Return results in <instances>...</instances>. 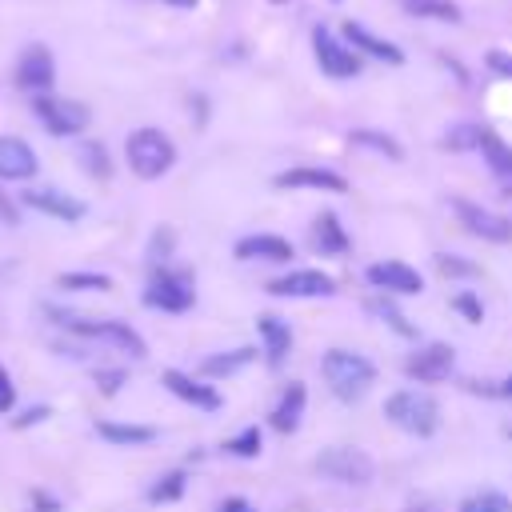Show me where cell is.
<instances>
[{
    "instance_id": "4",
    "label": "cell",
    "mask_w": 512,
    "mask_h": 512,
    "mask_svg": "<svg viewBox=\"0 0 512 512\" xmlns=\"http://www.w3.org/2000/svg\"><path fill=\"white\" fill-rule=\"evenodd\" d=\"M384 416H388V424H396L400 432H408L416 440H428L440 428V404L424 388H396L384 400Z\"/></svg>"
},
{
    "instance_id": "11",
    "label": "cell",
    "mask_w": 512,
    "mask_h": 512,
    "mask_svg": "<svg viewBox=\"0 0 512 512\" xmlns=\"http://www.w3.org/2000/svg\"><path fill=\"white\" fill-rule=\"evenodd\" d=\"M452 212H456L460 228H464L468 236L484 240V244H508V240H512V220L500 216V212H492V208H484V204H476V200L452 196Z\"/></svg>"
},
{
    "instance_id": "12",
    "label": "cell",
    "mask_w": 512,
    "mask_h": 512,
    "mask_svg": "<svg viewBox=\"0 0 512 512\" xmlns=\"http://www.w3.org/2000/svg\"><path fill=\"white\" fill-rule=\"evenodd\" d=\"M160 384H164L176 400L192 404L196 412H220V408H224V396H220L216 384L204 380V376H192V372H180V368H164V372H160Z\"/></svg>"
},
{
    "instance_id": "1",
    "label": "cell",
    "mask_w": 512,
    "mask_h": 512,
    "mask_svg": "<svg viewBox=\"0 0 512 512\" xmlns=\"http://www.w3.org/2000/svg\"><path fill=\"white\" fill-rule=\"evenodd\" d=\"M320 376L328 384V392L344 404H356L368 396V388L376 384V364L364 356V352H352V348H328L320 356Z\"/></svg>"
},
{
    "instance_id": "37",
    "label": "cell",
    "mask_w": 512,
    "mask_h": 512,
    "mask_svg": "<svg viewBox=\"0 0 512 512\" xmlns=\"http://www.w3.org/2000/svg\"><path fill=\"white\" fill-rule=\"evenodd\" d=\"M448 308H452L456 316H464L468 324H480V320H484V300H480L476 292H468V288H464V292H456V296L448 300Z\"/></svg>"
},
{
    "instance_id": "16",
    "label": "cell",
    "mask_w": 512,
    "mask_h": 512,
    "mask_svg": "<svg viewBox=\"0 0 512 512\" xmlns=\"http://www.w3.org/2000/svg\"><path fill=\"white\" fill-rule=\"evenodd\" d=\"M232 256L236 260H264V264H288L296 256L292 240L288 236H276V232H252V236H240L232 244Z\"/></svg>"
},
{
    "instance_id": "30",
    "label": "cell",
    "mask_w": 512,
    "mask_h": 512,
    "mask_svg": "<svg viewBox=\"0 0 512 512\" xmlns=\"http://www.w3.org/2000/svg\"><path fill=\"white\" fill-rule=\"evenodd\" d=\"M432 268L444 280H476L480 276V264L468 260V256H460V252H436L432 256Z\"/></svg>"
},
{
    "instance_id": "39",
    "label": "cell",
    "mask_w": 512,
    "mask_h": 512,
    "mask_svg": "<svg viewBox=\"0 0 512 512\" xmlns=\"http://www.w3.org/2000/svg\"><path fill=\"white\" fill-rule=\"evenodd\" d=\"M484 64H488V72H496V76L512 80V52H504V48H488Z\"/></svg>"
},
{
    "instance_id": "28",
    "label": "cell",
    "mask_w": 512,
    "mask_h": 512,
    "mask_svg": "<svg viewBox=\"0 0 512 512\" xmlns=\"http://www.w3.org/2000/svg\"><path fill=\"white\" fill-rule=\"evenodd\" d=\"M220 452H224V456H236V460H256V456L264 452V428H260V424L240 428L236 436H228V440L220 444Z\"/></svg>"
},
{
    "instance_id": "6",
    "label": "cell",
    "mask_w": 512,
    "mask_h": 512,
    "mask_svg": "<svg viewBox=\"0 0 512 512\" xmlns=\"http://www.w3.org/2000/svg\"><path fill=\"white\" fill-rule=\"evenodd\" d=\"M124 160L140 180H160L176 164V144L160 128H136L124 140Z\"/></svg>"
},
{
    "instance_id": "15",
    "label": "cell",
    "mask_w": 512,
    "mask_h": 512,
    "mask_svg": "<svg viewBox=\"0 0 512 512\" xmlns=\"http://www.w3.org/2000/svg\"><path fill=\"white\" fill-rule=\"evenodd\" d=\"M52 80H56V60H52V52H48L44 44H28V48L20 52V60H16V84H20L24 92L44 96V92L52 88Z\"/></svg>"
},
{
    "instance_id": "7",
    "label": "cell",
    "mask_w": 512,
    "mask_h": 512,
    "mask_svg": "<svg viewBox=\"0 0 512 512\" xmlns=\"http://www.w3.org/2000/svg\"><path fill=\"white\" fill-rule=\"evenodd\" d=\"M264 292L276 300H328V296H336V276H328L320 268H288V272L272 276L264 284Z\"/></svg>"
},
{
    "instance_id": "21",
    "label": "cell",
    "mask_w": 512,
    "mask_h": 512,
    "mask_svg": "<svg viewBox=\"0 0 512 512\" xmlns=\"http://www.w3.org/2000/svg\"><path fill=\"white\" fill-rule=\"evenodd\" d=\"M40 168L32 144H24L20 136H0V180H32Z\"/></svg>"
},
{
    "instance_id": "36",
    "label": "cell",
    "mask_w": 512,
    "mask_h": 512,
    "mask_svg": "<svg viewBox=\"0 0 512 512\" xmlns=\"http://www.w3.org/2000/svg\"><path fill=\"white\" fill-rule=\"evenodd\" d=\"M172 248H176V232H172L168 224H160V228L152 232V240H148V264H152V268L168 264V260H172Z\"/></svg>"
},
{
    "instance_id": "23",
    "label": "cell",
    "mask_w": 512,
    "mask_h": 512,
    "mask_svg": "<svg viewBox=\"0 0 512 512\" xmlns=\"http://www.w3.org/2000/svg\"><path fill=\"white\" fill-rule=\"evenodd\" d=\"M344 40H348V48H356V52H364V56H372V60H384V64H404V52L392 44V40H380L376 32H368L364 24H344Z\"/></svg>"
},
{
    "instance_id": "34",
    "label": "cell",
    "mask_w": 512,
    "mask_h": 512,
    "mask_svg": "<svg viewBox=\"0 0 512 512\" xmlns=\"http://www.w3.org/2000/svg\"><path fill=\"white\" fill-rule=\"evenodd\" d=\"M80 168L96 180H108L112 176V160H108V148L100 140H84L80 144Z\"/></svg>"
},
{
    "instance_id": "49",
    "label": "cell",
    "mask_w": 512,
    "mask_h": 512,
    "mask_svg": "<svg viewBox=\"0 0 512 512\" xmlns=\"http://www.w3.org/2000/svg\"><path fill=\"white\" fill-rule=\"evenodd\" d=\"M332 4H340V0H332Z\"/></svg>"
},
{
    "instance_id": "31",
    "label": "cell",
    "mask_w": 512,
    "mask_h": 512,
    "mask_svg": "<svg viewBox=\"0 0 512 512\" xmlns=\"http://www.w3.org/2000/svg\"><path fill=\"white\" fill-rule=\"evenodd\" d=\"M184 492H188V472L184 468H172V472L156 476V484L148 488V504H176Z\"/></svg>"
},
{
    "instance_id": "44",
    "label": "cell",
    "mask_w": 512,
    "mask_h": 512,
    "mask_svg": "<svg viewBox=\"0 0 512 512\" xmlns=\"http://www.w3.org/2000/svg\"><path fill=\"white\" fill-rule=\"evenodd\" d=\"M32 504H36L40 512H60V504H56L52 496H44V492H32Z\"/></svg>"
},
{
    "instance_id": "18",
    "label": "cell",
    "mask_w": 512,
    "mask_h": 512,
    "mask_svg": "<svg viewBox=\"0 0 512 512\" xmlns=\"http://www.w3.org/2000/svg\"><path fill=\"white\" fill-rule=\"evenodd\" d=\"M272 188H288V192H296V188H308V192H348V180L340 176V172H332V168H308V164H300V168H284V172H276L272 176Z\"/></svg>"
},
{
    "instance_id": "26",
    "label": "cell",
    "mask_w": 512,
    "mask_h": 512,
    "mask_svg": "<svg viewBox=\"0 0 512 512\" xmlns=\"http://www.w3.org/2000/svg\"><path fill=\"white\" fill-rule=\"evenodd\" d=\"M348 144H352V148H368V152H376V156H384V160H392V164L404 160L400 140L388 136V132H380V128H352V132H348Z\"/></svg>"
},
{
    "instance_id": "14",
    "label": "cell",
    "mask_w": 512,
    "mask_h": 512,
    "mask_svg": "<svg viewBox=\"0 0 512 512\" xmlns=\"http://www.w3.org/2000/svg\"><path fill=\"white\" fill-rule=\"evenodd\" d=\"M256 336H260V352H264V364L272 368V372H280L284 368V360L292 356V324L284 320V316H276V312H260L256 316Z\"/></svg>"
},
{
    "instance_id": "41",
    "label": "cell",
    "mask_w": 512,
    "mask_h": 512,
    "mask_svg": "<svg viewBox=\"0 0 512 512\" xmlns=\"http://www.w3.org/2000/svg\"><path fill=\"white\" fill-rule=\"evenodd\" d=\"M48 416H52V408L36 404V408H28L24 416H16V420H12V428H28V424H40V420H48Z\"/></svg>"
},
{
    "instance_id": "25",
    "label": "cell",
    "mask_w": 512,
    "mask_h": 512,
    "mask_svg": "<svg viewBox=\"0 0 512 512\" xmlns=\"http://www.w3.org/2000/svg\"><path fill=\"white\" fill-rule=\"evenodd\" d=\"M96 436L108 440L112 448H144L160 432L152 424H124V420H96Z\"/></svg>"
},
{
    "instance_id": "8",
    "label": "cell",
    "mask_w": 512,
    "mask_h": 512,
    "mask_svg": "<svg viewBox=\"0 0 512 512\" xmlns=\"http://www.w3.org/2000/svg\"><path fill=\"white\" fill-rule=\"evenodd\" d=\"M32 112H36V120H40L52 136H80V132L88 128V120H92V112H88L80 100L52 96V92L36 96V100H32Z\"/></svg>"
},
{
    "instance_id": "5",
    "label": "cell",
    "mask_w": 512,
    "mask_h": 512,
    "mask_svg": "<svg viewBox=\"0 0 512 512\" xmlns=\"http://www.w3.org/2000/svg\"><path fill=\"white\" fill-rule=\"evenodd\" d=\"M312 468L332 480V484H344V488H368L376 480V460L364 452V448H352V444H328L316 452Z\"/></svg>"
},
{
    "instance_id": "46",
    "label": "cell",
    "mask_w": 512,
    "mask_h": 512,
    "mask_svg": "<svg viewBox=\"0 0 512 512\" xmlns=\"http://www.w3.org/2000/svg\"><path fill=\"white\" fill-rule=\"evenodd\" d=\"M164 4H172V8H196V0H164Z\"/></svg>"
},
{
    "instance_id": "19",
    "label": "cell",
    "mask_w": 512,
    "mask_h": 512,
    "mask_svg": "<svg viewBox=\"0 0 512 512\" xmlns=\"http://www.w3.org/2000/svg\"><path fill=\"white\" fill-rule=\"evenodd\" d=\"M312 252L316 256H348L352 252V236L332 208L316 212V220H312Z\"/></svg>"
},
{
    "instance_id": "2",
    "label": "cell",
    "mask_w": 512,
    "mask_h": 512,
    "mask_svg": "<svg viewBox=\"0 0 512 512\" xmlns=\"http://www.w3.org/2000/svg\"><path fill=\"white\" fill-rule=\"evenodd\" d=\"M144 308L152 312H164V316H184L196 308V280L188 268H176V264H160L148 272V284L140 292Z\"/></svg>"
},
{
    "instance_id": "47",
    "label": "cell",
    "mask_w": 512,
    "mask_h": 512,
    "mask_svg": "<svg viewBox=\"0 0 512 512\" xmlns=\"http://www.w3.org/2000/svg\"><path fill=\"white\" fill-rule=\"evenodd\" d=\"M500 432H504V436L512 440V420H504V424H500Z\"/></svg>"
},
{
    "instance_id": "24",
    "label": "cell",
    "mask_w": 512,
    "mask_h": 512,
    "mask_svg": "<svg viewBox=\"0 0 512 512\" xmlns=\"http://www.w3.org/2000/svg\"><path fill=\"white\" fill-rule=\"evenodd\" d=\"M256 356H260V352H256L252 344H244V348H232V352H212V356H204V360H200L196 376H204V380H228V376L244 372V368H248Z\"/></svg>"
},
{
    "instance_id": "3",
    "label": "cell",
    "mask_w": 512,
    "mask_h": 512,
    "mask_svg": "<svg viewBox=\"0 0 512 512\" xmlns=\"http://www.w3.org/2000/svg\"><path fill=\"white\" fill-rule=\"evenodd\" d=\"M52 316H56V324L60 328H68L72 336H80V340H96V344H108V348H116V352H128L132 360H144L148 356V344H144V336L128 324V320H92V316H72V312H56L52 308Z\"/></svg>"
},
{
    "instance_id": "43",
    "label": "cell",
    "mask_w": 512,
    "mask_h": 512,
    "mask_svg": "<svg viewBox=\"0 0 512 512\" xmlns=\"http://www.w3.org/2000/svg\"><path fill=\"white\" fill-rule=\"evenodd\" d=\"M16 220H20V212H16V204H12V200H8L4 192H0V224H16Z\"/></svg>"
},
{
    "instance_id": "45",
    "label": "cell",
    "mask_w": 512,
    "mask_h": 512,
    "mask_svg": "<svg viewBox=\"0 0 512 512\" xmlns=\"http://www.w3.org/2000/svg\"><path fill=\"white\" fill-rule=\"evenodd\" d=\"M496 396H500V400H512V376H504V380L496 384Z\"/></svg>"
},
{
    "instance_id": "9",
    "label": "cell",
    "mask_w": 512,
    "mask_h": 512,
    "mask_svg": "<svg viewBox=\"0 0 512 512\" xmlns=\"http://www.w3.org/2000/svg\"><path fill=\"white\" fill-rule=\"evenodd\" d=\"M456 372V348L444 340H428L404 356V376L412 384H440Z\"/></svg>"
},
{
    "instance_id": "20",
    "label": "cell",
    "mask_w": 512,
    "mask_h": 512,
    "mask_svg": "<svg viewBox=\"0 0 512 512\" xmlns=\"http://www.w3.org/2000/svg\"><path fill=\"white\" fill-rule=\"evenodd\" d=\"M480 156H484V164H488V172H492L500 196H512V144L500 140L492 128H484V136H480Z\"/></svg>"
},
{
    "instance_id": "38",
    "label": "cell",
    "mask_w": 512,
    "mask_h": 512,
    "mask_svg": "<svg viewBox=\"0 0 512 512\" xmlns=\"http://www.w3.org/2000/svg\"><path fill=\"white\" fill-rule=\"evenodd\" d=\"M92 380H96L100 396H116V392L128 384V372H124V368H96Z\"/></svg>"
},
{
    "instance_id": "17",
    "label": "cell",
    "mask_w": 512,
    "mask_h": 512,
    "mask_svg": "<svg viewBox=\"0 0 512 512\" xmlns=\"http://www.w3.org/2000/svg\"><path fill=\"white\" fill-rule=\"evenodd\" d=\"M304 408H308V388H304L300 380H288V384L280 388L272 412H268V428L280 432V436L300 432V424H304Z\"/></svg>"
},
{
    "instance_id": "27",
    "label": "cell",
    "mask_w": 512,
    "mask_h": 512,
    "mask_svg": "<svg viewBox=\"0 0 512 512\" xmlns=\"http://www.w3.org/2000/svg\"><path fill=\"white\" fill-rule=\"evenodd\" d=\"M364 308H368V312H372L376 320H384V324H388V328H392V332H396L400 340H416V336H420V332H416V324H412V320H408V316H404V312H400V308L392 304V296L376 292V296H372V300H368Z\"/></svg>"
},
{
    "instance_id": "22",
    "label": "cell",
    "mask_w": 512,
    "mask_h": 512,
    "mask_svg": "<svg viewBox=\"0 0 512 512\" xmlns=\"http://www.w3.org/2000/svg\"><path fill=\"white\" fill-rule=\"evenodd\" d=\"M24 204L36 208V212H44V216H56L64 224H76L84 216V204L72 200L68 192H60V188H28L24 192Z\"/></svg>"
},
{
    "instance_id": "48",
    "label": "cell",
    "mask_w": 512,
    "mask_h": 512,
    "mask_svg": "<svg viewBox=\"0 0 512 512\" xmlns=\"http://www.w3.org/2000/svg\"><path fill=\"white\" fill-rule=\"evenodd\" d=\"M272 4H284V0H272Z\"/></svg>"
},
{
    "instance_id": "10",
    "label": "cell",
    "mask_w": 512,
    "mask_h": 512,
    "mask_svg": "<svg viewBox=\"0 0 512 512\" xmlns=\"http://www.w3.org/2000/svg\"><path fill=\"white\" fill-rule=\"evenodd\" d=\"M312 56L320 64V72L328 80H352L360 76V52L348 48V40H340L328 28H312Z\"/></svg>"
},
{
    "instance_id": "35",
    "label": "cell",
    "mask_w": 512,
    "mask_h": 512,
    "mask_svg": "<svg viewBox=\"0 0 512 512\" xmlns=\"http://www.w3.org/2000/svg\"><path fill=\"white\" fill-rule=\"evenodd\" d=\"M456 512H512V496H504L500 488H484V492H472L468 500H460Z\"/></svg>"
},
{
    "instance_id": "33",
    "label": "cell",
    "mask_w": 512,
    "mask_h": 512,
    "mask_svg": "<svg viewBox=\"0 0 512 512\" xmlns=\"http://www.w3.org/2000/svg\"><path fill=\"white\" fill-rule=\"evenodd\" d=\"M56 288H64V292H108L112 276H104V272H60Z\"/></svg>"
},
{
    "instance_id": "13",
    "label": "cell",
    "mask_w": 512,
    "mask_h": 512,
    "mask_svg": "<svg viewBox=\"0 0 512 512\" xmlns=\"http://www.w3.org/2000/svg\"><path fill=\"white\" fill-rule=\"evenodd\" d=\"M364 280L384 296H420L424 292V276L404 260H376L364 268Z\"/></svg>"
},
{
    "instance_id": "40",
    "label": "cell",
    "mask_w": 512,
    "mask_h": 512,
    "mask_svg": "<svg viewBox=\"0 0 512 512\" xmlns=\"http://www.w3.org/2000/svg\"><path fill=\"white\" fill-rule=\"evenodd\" d=\"M12 404H16V384H12L8 368L0 364V416H4V412H12Z\"/></svg>"
},
{
    "instance_id": "32",
    "label": "cell",
    "mask_w": 512,
    "mask_h": 512,
    "mask_svg": "<svg viewBox=\"0 0 512 512\" xmlns=\"http://www.w3.org/2000/svg\"><path fill=\"white\" fill-rule=\"evenodd\" d=\"M480 136H484V124L464 120V124H452L440 136V148H448V152H480Z\"/></svg>"
},
{
    "instance_id": "29",
    "label": "cell",
    "mask_w": 512,
    "mask_h": 512,
    "mask_svg": "<svg viewBox=\"0 0 512 512\" xmlns=\"http://www.w3.org/2000/svg\"><path fill=\"white\" fill-rule=\"evenodd\" d=\"M400 8H404L408 16H420V20L460 24V4H456V0H400Z\"/></svg>"
},
{
    "instance_id": "42",
    "label": "cell",
    "mask_w": 512,
    "mask_h": 512,
    "mask_svg": "<svg viewBox=\"0 0 512 512\" xmlns=\"http://www.w3.org/2000/svg\"><path fill=\"white\" fill-rule=\"evenodd\" d=\"M216 512H260V508H252V504H248L244 496H224Z\"/></svg>"
}]
</instances>
